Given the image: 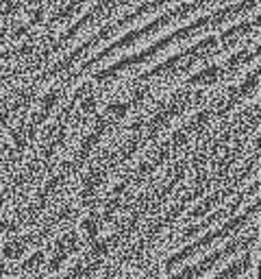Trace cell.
Returning <instances> with one entry per match:
<instances>
[{
	"mask_svg": "<svg viewBox=\"0 0 261 279\" xmlns=\"http://www.w3.org/2000/svg\"><path fill=\"white\" fill-rule=\"evenodd\" d=\"M124 188H127V181H122V183H118L113 188V194H122L124 192Z\"/></svg>",
	"mask_w": 261,
	"mask_h": 279,
	"instance_id": "cell-3",
	"label": "cell"
},
{
	"mask_svg": "<svg viewBox=\"0 0 261 279\" xmlns=\"http://www.w3.org/2000/svg\"><path fill=\"white\" fill-rule=\"evenodd\" d=\"M94 249H96L98 255H105L107 251H109V244H107V240H96V242H94Z\"/></svg>",
	"mask_w": 261,
	"mask_h": 279,
	"instance_id": "cell-2",
	"label": "cell"
},
{
	"mask_svg": "<svg viewBox=\"0 0 261 279\" xmlns=\"http://www.w3.org/2000/svg\"><path fill=\"white\" fill-rule=\"evenodd\" d=\"M81 229H83V231H85V234H87V236H90V238H92V240H94V238H96V236H98V222L94 220V218H85V220H83V222H81Z\"/></svg>",
	"mask_w": 261,
	"mask_h": 279,
	"instance_id": "cell-1",
	"label": "cell"
}]
</instances>
